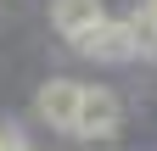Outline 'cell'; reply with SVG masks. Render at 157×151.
Returning <instances> with one entry per match:
<instances>
[{"label":"cell","instance_id":"3","mask_svg":"<svg viewBox=\"0 0 157 151\" xmlns=\"http://www.w3.org/2000/svg\"><path fill=\"white\" fill-rule=\"evenodd\" d=\"M78 95H84V84H78V79H45V84H39V95H34V112H39L51 129H73Z\"/></svg>","mask_w":157,"mask_h":151},{"label":"cell","instance_id":"7","mask_svg":"<svg viewBox=\"0 0 157 151\" xmlns=\"http://www.w3.org/2000/svg\"><path fill=\"white\" fill-rule=\"evenodd\" d=\"M23 151H34V145H23Z\"/></svg>","mask_w":157,"mask_h":151},{"label":"cell","instance_id":"4","mask_svg":"<svg viewBox=\"0 0 157 151\" xmlns=\"http://www.w3.org/2000/svg\"><path fill=\"white\" fill-rule=\"evenodd\" d=\"M101 0H51V23H56V34L62 39H78L84 28H95L101 23Z\"/></svg>","mask_w":157,"mask_h":151},{"label":"cell","instance_id":"1","mask_svg":"<svg viewBox=\"0 0 157 151\" xmlns=\"http://www.w3.org/2000/svg\"><path fill=\"white\" fill-rule=\"evenodd\" d=\"M118 123H124V101H118V90L84 84L78 112H73V134H78V140H107V134H118Z\"/></svg>","mask_w":157,"mask_h":151},{"label":"cell","instance_id":"5","mask_svg":"<svg viewBox=\"0 0 157 151\" xmlns=\"http://www.w3.org/2000/svg\"><path fill=\"white\" fill-rule=\"evenodd\" d=\"M129 23V39H135V56H157V0H146L135 17H124Z\"/></svg>","mask_w":157,"mask_h":151},{"label":"cell","instance_id":"2","mask_svg":"<svg viewBox=\"0 0 157 151\" xmlns=\"http://www.w3.org/2000/svg\"><path fill=\"white\" fill-rule=\"evenodd\" d=\"M84 62H129L135 56V39H129V23H118V17H101L95 28H84L78 39H67Z\"/></svg>","mask_w":157,"mask_h":151},{"label":"cell","instance_id":"6","mask_svg":"<svg viewBox=\"0 0 157 151\" xmlns=\"http://www.w3.org/2000/svg\"><path fill=\"white\" fill-rule=\"evenodd\" d=\"M28 140H23V129L17 123H0V151H23Z\"/></svg>","mask_w":157,"mask_h":151}]
</instances>
